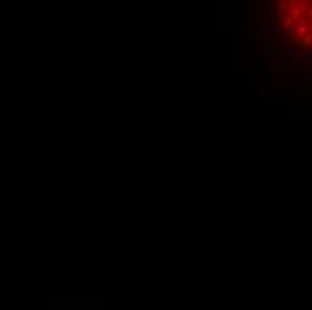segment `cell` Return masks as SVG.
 I'll return each mask as SVG.
<instances>
[{"instance_id":"cell-1","label":"cell","mask_w":312,"mask_h":310,"mask_svg":"<svg viewBox=\"0 0 312 310\" xmlns=\"http://www.w3.org/2000/svg\"><path fill=\"white\" fill-rule=\"evenodd\" d=\"M303 13H309V6L307 4H300V2H292L290 4V16L294 18V22H300Z\"/></svg>"},{"instance_id":"cell-2","label":"cell","mask_w":312,"mask_h":310,"mask_svg":"<svg viewBox=\"0 0 312 310\" xmlns=\"http://www.w3.org/2000/svg\"><path fill=\"white\" fill-rule=\"evenodd\" d=\"M294 32H296L298 40H301V38H305L307 34H310L312 31H310L309 22H307V18H301L300 22H296V25H294Z\"/></svg>"},{"instance_id":"cell-3","label":"cell","mask_w":312,"mask_h":310,"mask_svg":"<svg viewBox=\"0 0 312 310\" xmlns=\"http://www.w3.org/2000/svg\"><path fill=\"white\" fill-rule=\"evenodd\" d=\"M290 0H276L275 2V6H276V13L278 15H282V13H285L287 9H290Z\"/></svg>"},{"instance_id":"cell-4","label":"cell","mask_w":312,"mask_h":310,"mask_svg":"<svg viewBox=\"0 0 312 310\" xmlns=\"http://www.w3.org/2000/svg\"><path fill=\"white\" fill-rule=\"evenodd\" d=\"M282 25L283 27H287V29H294L296 22H294V18H292L290 15H283L282 16Z\"/></svg>"},{"instance_id":"cell-5","label":"cell","mask_w":312,"mask_h":310,"mask_svg":"<svg viewBox=\"0 0 312 310\" xmlns=\"http://www.w3.org/2000/svg\"><path fill=\"white\" fill-rule=\"evenodd\" d=\"M282 34L287 38V40H290V38H296V32H294V29H287V27H283Z\"/></svg>"},{"instance_id":"cell-6","label":"cell","mask_w":312,"mask_h":310,"mask_svg":"<svg viewBox=\"0 0 312 310\" xmlns=\"http://www.w3.org/2000/svg\"><path fill=\"white\" fill-rule=\"evenodd\" d=\"M300 41H301V45H312V32L310 34H307L305 38H301Z\"/></svg>"},{"instance_id":"cell-7","label":"cell","mask_w":312,"mask_h":310,"mask_svg":"<svg viewBox=\"0 0 312 310\" xmlns=\"http://www.w3.org/2000/svg\"><path fill=\"white\" fill-rule=\"evenodd\" d=\"M289 56L296 58V56H298V50H296V49H289Z\"/></svg>"}]
</instances>
